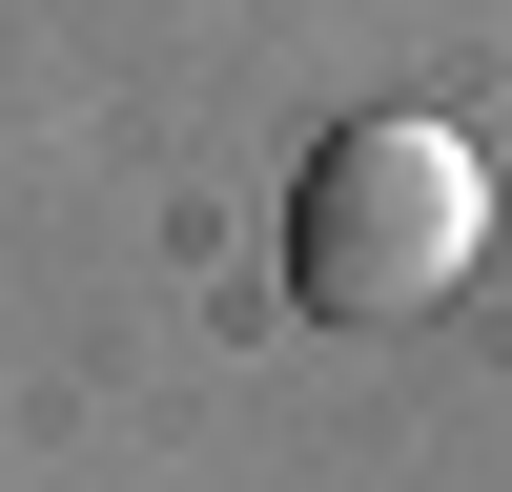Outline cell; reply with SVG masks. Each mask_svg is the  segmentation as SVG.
<instances>
[{
    "instance_id": "obj_1",
    "label": "cell",
    "mask_w": 512,
    "mask_h": 492,
    "mask_svg": "<svg viewBox=\"0 0 512 492\" xmlns=\"http://www.w3.org/2000/svg\"><path fill=\"white\" fill-rule=\"evenodd\" d=\"M472 246H492V164L451 123H328L308 185H287V287L328 328H410Z\"/></svg>"
}]
</instances>
